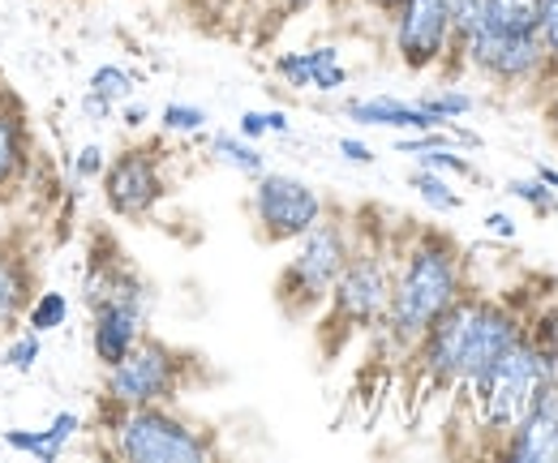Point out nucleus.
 I'll return each mask as SVG.
<instances>
[{
    "instance_id": "f257e3e1",
    "label": "nucleus",
    "mask_w": 558,
    "mask_h": 463,
    "mask_svg": "<svg viewBox=\"0 0 558 463\" xmlns=\"http://www.w3.org/2000/svg\"><path fill=\"white\" fill-rule=\"evenodd\" d=\"M469 249L447 232L442 223H421L400 215L396 228V279H391V301L387 314L374 331L365 334L369 361L383 365L387 378L404 365L429 322L469 288Z\"/></svg>"
},
{
    "instance_id": "f03ea898",
    "label": "nucleus",
    "mask_w": 558,
    "mask_h": 463,
    "mask_svg": "<svg viewBox=\"0 0 558 463\" xmlns=\"http://www.w3.org/2000/svg\"><path fill=\"white\" fill-rule=\"evenodd\" d=\"M396 228H400V215L391 206L383 202L352 206L349 263L340 270L327 305L310 322L314 356L323 369H336L383 322L391 301V279H396Z\"/></svg>"
},
{
    "instance_id": "7ed1b4c3",
    "label": "nucleus",
    "mask_w": 558,
    "mask_h": 463,
    "mask_svg": "<svg viewBox=\"0 0 558 463\" xmlns=\"http://www.w3.org/2000/svg\"><path fill=\"white\" fill-rule=\"evenodd\" d=\"M90 434L99 455L121 463H215L223 460L219 429L181 403H108L95 399Z\"/></svg>"
},
{
    "instance_id": "20e7f679",
    "label": "nucleus",
    "mask_w": 558,
    "mask_h": 463,
    "mask_svg": "<svg viewBox=\"0 0 558 463\" xmlns=\"http://www.w3.org/2000/svg\"><path fill=\"white\" fill-rule=\"evenodd\" d=\"M352 249V206L344 202H327L323 219L292 241V254L283 258L271 283V301L276 314L288 327H310L318 318V309L327 305L340 270L349 263Z\"/></svg>"
},
{
    "instance_id": "39448f33",
    "label": "nucleus",
    "mask_w": 558,
    "mask_h": 463,
    "mask_svg": "<svg viewBox=\"0 0 558 463\" xmlns=\"http://www.w3.org/2000/svg\"><path fill=\"white\" fill-rule=\"evenodd\" d=\"M223 374L210 365L198 348L159 339V334H142L138 348L117 361L112 369H104L99 395L108 403H185V395L219 387Z\"/></svg>"
},
{
    "instance_id": "423d86ee",
    "label": "nucleus",
    "mask_w": 558,
    "mask_h": 463,
    "mask_svg": "<svg viewBox=\"0 0 558 463\" xmlns=\"http://www.w3.org/2000/svg\"><path fill=\"white\" fill-rule=\"evenodd\" d=\"M168 163H172V150L163 137H142L108 155V168L99 176L108 215L121 223H146L172 194Z\"/></svg>"
},
{
    "instance_id": "0eeeda50",
    "label": "nucleus",
    "mask_w": 558,
    "mask_h": 463,
    "mask_svg": "<svg viewBox=\"0 0 558 463\" xmlns=\"http://www.w3.org/2000/svg\"><path fill=\"white\" fill-rule=\"evenodd\" d=\"M327 202L310 181H301V176H292V172H258L254 176V190H250V219H254V236L263 241V245H292L296 236H305L318 219H323V210H327Z\"/></svg>"
},
{
    "instance_id": "6e6552de",
    "label": "nucleus",
    "mask_w": 558,
    "mask_h": 463,
    "mask_svg": "<svg viewBox=\"0 0 558 463\" xmlns=\"http://www.w3.org/2000/svg\"><path fill=\"white\" fill-rule=\"evenodd\" d=\"M391 52L409 73H438L451 57V0H396L383 17Z\"/></svg>"
},
{
    "instance_id": "1a4fd4ad",
    "label": "nucleus",
    "mask_w": 558,
    "mask_h": 463,
    "mask_svg": "<svg viewBox=\"0 0 558 463\" xmlns=\"http://www.w3.org/2000/svg\"><path fill=\"white\" fill-rule=\"evenodd\" d=\"M464 73L482 77L494 90L533 95L546 73V48L537 35H507V31H477L464 48Z\"/></svg>"
},
{
    "instance_id": "9d476101",
    "label": "nucleus",
    "mask_w": 558,
    "mask_h": 463,
    "mask_svg": "<svg viewBox=\"0 0 558 463\" xmlns=\"http://www.w3.org/2000/svg\"><path fill=\"white\" fill-rule=\"evenodd\" d=\"M82 301L86 309L121 301V305H138L155 314V283L142 275L134 258L125 254V245L112 232H90V254L82 270Z\"/></svg>"
},
{
    "instance_id": "9b49d317",
    "label": "nucleus",
    "mask_w": 558,
    "mask_h": 463,
    "mask_svg": "<svg viewBox=\"0 0 558 463\" xmlns=\"http://www.w3.org/2000/svg\"><path fill=\"white\" fill-rule=\"evenodd\" d=\"M489 460L507 463H558V374L546 378L507 438L489 451Z\"/></svg>"
},
{
    "instance_id": "f8f14e48",
    "label": "nucleus",
    "mask_w": 558,
    "mask_h": 463,
    "mask_svg": "<svg viewBox=\"0 0 558 463\" xmlns=\"http://www.w3.org/2000/svg\"><path fill=\"white\" fill-rule=\"evenodd\" d=\"M31 163H35L31 112L22 95L9 86V77L0 73V206H9L22 194V185L31 181Z\"/></svg>"
},
{
    "instance_id": "ddd939ff",
    "label": "nucleus",
    "mask_w": 558,
    "mask_h": 463,
    "mask_svg": "<svg viewBox=\"0 0 558 463\" xmlns=\"http://www.w3.org/2000/svg\"><path fill=\"white\" fill-rule=\"evenodd\" d=\"M39 288H44L39 258H35V245L26 241V232H17V228L0 232V339L17 331L26 305Z\"/></svg>"
},
{
    "instance_id": "4468645a",
    "label": "nucleus",
    "mask_w": 558,
    "mask_h": 463,
    "mask_svg": "<svg viewBox=\"0 0 558 463\" xmlns=\"http://www.w3.org/2000/svg\"><path fill=\"white\" fill-rule=\"evenodd\" d=\"M150 331V309L138 305H121V301H108V305H95L90 309V356L99 369H112L117 361H125L138 339Z\"/></svg>"
},
{
    "instance_id": "2eb2a0df",
    "label": "nucleus",
    "mask_w": 558,
    "mask_h": 463,
    "mask_svg": "<svg viewBox=\"0 0 558 463\" xmlns=\"http://www.w3.org/2000/svg\"><path fill=\"white\" fill-rule=\"evenodd\" d=\"M82 434H86L82 412L61 407V412H52V421H44V425H31V429H17V425H13V429H0V447H4V451H17V455H26V460H35V463H57Z\"/></svg>"
},
{
    "instance_id": "dca6fc26",
    "label": "nucleus",
    "mask_w": 558,
    "mask_h": 463,
    "mask_svg": "<svg viewBox=\"0 0 558 463\" xmlns=\"http://www.w3.org/2000/svg\"><path fill=\"white\" fill-rule=\"evenodd\" d=\"M340 112L361 130H391V133H425L442 130L438 117H429L417 99H396V95H361L344 99Z\"/></svg>"
},
{
    "instance_id": "f3484780",
    "label": "nucleus",
    "mask_w": 558,
    "mask_h": 463,
    "mask_svg": "<svg viewBox=\"0 0 558 463\" xmlns=\"http://www.w3.org/2000/svg\"><path fill=\"white\" fill-rule=\"evenodd\" d=\"M314 9H336V0H245V22H250V44L267 48L279 31Z\"/></svg>"
},
{
    "instance_id": "a211bd4d",
    "label": "nucleus",
    "mask_w": 558,
    "mask_h": 463,
    "mask_svg": "<svg viewBox=\"0 0 558 463\" xmlns=\"http://www.w3.org/2000/svg\"><path fill=\"white\" fill-rule=\"evenodd\" d=\"M537 39H542V48H546V73H542L533 99L542 103V112L555 121V130H558V0H542Z\"/></svg>"
},
{
    "instance_id": "6ab92c4d",
    "label": "nucleus",
    "mask_w": 558,
    "mask_h": 463,
    "mask_svg": "<svg viewBox=\"0 0 558 463\" xmlns=\"http://www.w3.org/2000/svg\"><path fill=\"white\" fill-rule=\"evenodd\" d=\"M210 159L232 168L236 176H250V181L258 172H267V155L258 150V142H250L241 133H210Z\"/></svg>"
},
{
    "instance_id": "aec40b11",
    "label": "nucleus",
    "mask_w": 558,
    "mask_h": 463,
    "mask_svg": "<svg viewBox=\"0 0 558 463\" xmlns=\"http://www.w3.org/2000/svg\"><path fill=\"white\" fill-rule=\"evenodd\" d=\"M413 159H417V168H429V172H438V176H447V181H464V185L482 181V168H477V163L469 159V150L456 146V142L421 146V150H413Z\"/></svg>"
},
{
    "instance_id": "412c9836",
    "label": "nucleus",
    "mask_w": 558,
    "mask_h": 463,
    "mask_svg": "<svg viewBox=\"0 0 558 463\" xmlns=\"http://www.w3.org/2000/svg\"><path fill=\"white\" fill-rule=\"evenodd\" d=\"M73 314V301L61 292V288H39L22 314V327L35 334H57Z\"/></svg>"
},
{
    "instance_id": "4be33fe9",
    "label": "nucleus",
    "mask_w": 558,
    "mask_h": 463,
    "mask_svg": "<svg viewBox=\"0 0 558 463\" xmlns=\"http://www.w3.org/2000/svg\"><path fill=\"white\" fill-rule=\"evenodd\" d=\"M86 90H90L95 99H104V103L121 108L125 99H134V95H138V73H134V69H125V65H117V61H104V65L90 69Z\"/></svg>"
},
{
    "instance_id": "5701e85b",
    "label": "nucleus",
    "mask_w": 558,
    "mask_h": 463,
    "mask_svg": "<svg viewBox=\"0 0 558 463\" xmlns=\"http://www.w3.org/2000/svg\"><path fill=\"white\" fill-rule=\"evenodd\" d=\"M409 190H413L434 215H460V210H464V194H460L447 176H438V172H429V168H413V172H409Z\"/></svg>"
},
{
    "instance_id": "b1692460",
    "label": "nucleus",
    "mask_w": 558,
    "mask_h": 463,
    "mask_svg": "<svg viewBox=\"0 0 558 463\" xmlns=\"http://www.w3.org/2000/svg\"><path fill=\"white\" fill-rule=\"evenodd\" d=\"M542 0H486V26L507 35H537Z\"/></svg>"
},
{
    "instance_id": "393cba45",
    "label": "nucleus",
    "mask_w": 558,
    "mask_h": 463,
    "mask_svg": "<svg viewBox=\"0 0 558 463\" xmlns=\"http://www.w3.org/2000/svg\"><path fill=\"white\" fill-rule=\"evenodd\" d=\"M39 361H44V334L22 327V331H9L0 339V369H9V374H31Z\"/></svg>"
},
{
    "instance_id": "a878e982",
    "label": "nucleus",
    "mask_w": 558,
    "mask_h": 463,
    "mask_svg": "<svg viewBox=\"0 0 558 463\" xmlns=\"http://www.w3.org/2000/svg\"><path fill=\"white\" fill-rule=\"evenodd\" d=\"M417 103L425 108V112H429V117H438L442 125H451V121H464V117L477 108V99H473L469 90H460V82H442L438 90H425Z\"/></svg>"
},
{
    "instance_id": "bb28decb",
    "label": "nucleus",
    "mask_w": 558,
    "mask_h": 463,
    "mask_svg": "<svg viewBox=\"0 0 558 463\" xmlns=\"http://www.w3.org/2000/svg\"><path fill=\"white\" fill-rule=\"evenodd\" d=\"M314 52V82H310V90H318V95H336V90H344L349 86V65H344V57H340V48L336 44H318V48H310Z\"/></svg>"
},
{
    "instance_id": "cd10ccee",
    "label": "nucleus",
    "mask_w": 558,
    "mask_h": 463,
    "mask_svg": "<svg viewBox=\"0 0 558 463\" xmlns=\"http://www.w3.org/2000/svg\"><path fill=\"white\" fill-rule=\"evenodd\" d=\"M507 194L515 202H524L537 219H558V194L542 176H511L507 181Z\"/></svg>"
},
{
    "instance_id": "c85d7f7f",
    "label": "nucleus",
    "mask_w": 558,
    "mask_h": 463,
    "mask_svg": "<svg viewBox=\"0 0 558 463\" xmlns=\"http://www.w3.org/2000/svg\"><path fill=\"white\" fill-rule=\"evenodd\" d=\"M207 125H210V112L207 108H198V103H181V99H172V103L159 108V130L168 133V137L207 133Z\"/></svg>"
},
{
    "instance_id": "c756f323",
    "label": "nucleus",
    "mask_w": 558,
    "mask_h": 463,
    "mask_svg": "<svg viewBox=\"0 0 558 463\" xmlns=\"http://www.w3.org/2000/svg\"><path fill=\"white\" fill-rule=\"evenodd\" d=\"M236 133L241 137H250V142H263V137H288L292 133V121H288V112H279V108H250V112H241V121H236Z\"/></svg>"
},
{
    "instance_id": "7c9ffc66",
    "label": "nucleus",
    "mask_w": 558,
    "mask_h": 463,
    "mask_svg": "<svg viewBox=\"0 0 558 463\" xmlns=\"http://www.w3.org/2000/svg\"><path fill=\"white\" fill-rule=\"evenodd\" d=\"M271 73H276L288 90H310V82H314V52H310V48H301V52H279L276 61H271Z\"/></svg>"
},
{
    "instance_id": "2f4dec72",
    "label": "nucleus",
    "mask_w": 558,
    "mask_h": 463,
    "mask_svg": "<svg viewBox=\"0 0 558 463\" xmlns=\"http://www.w3.org/2000/svg\"><path fill=\"white\" fill-rule=\"evenodd\" d=\"M104 168H108V150H104L99 142H82V146L73 150L70 181H77V185H90V181H99V176H104Z\"/></svg>"
},
{
    "instance_id": "473e14b6",
    "label": "nucleus",
    "mask_w": 558,
    "mask_h": 463,
    "mask_svg": "<svg viewBox=\"0 0 558 463\" xmlns=\"http://www.w3.org/2000/svg\"><path fill=\"white\" fill-rule=\"evenodd\" d=\"M336 150H340L344 163H356V168H374V163H378V150H374L369 142H361V137H340Z\"/></svg>"
},
{
    "instance_id": "72a5a7b5",
    "label": "nucleus",
    "mask_w": 558,
    "mask_h": 463,
    "mask_svg": "<svg viewBox=\"0 0 558 463\" xmlns=\"http://www.w3.org/2000/svg\"><path fill=\"white\" fill-rule=\"evenodd\" d=\"M486 232L498 236V241H515V236H520V223H515V215H507V210H489Z\"/></svg>"
},
{
    "instance_id": "f704fd0d",
    "label": "nucleus",
    "mask_w": 558,
    "mask_h": 463,
    "mask_svg": "<svg viewBox=\"0 0 558 463\" xmlns=\"http://www.w3.org/2000/svg\"><path fill=\"white\" fill-rule=\"evenodd\" d=\"M117 112H121V125H125L130 133H138L142 125L150 121V108H146V103H138V99H125Z\"/></svg>"
},
{
    "instance_id": "c9c22d12",
    "label": "nucleus",
    "mask_w": 558,
    "mask_h": 463,
    "mask_svg": "<svg viewBox=\"0 0 558 463\" xmlns=\"http://www.w3.org/2000/svg\"><path fill=\"white\" fill-rule=\"evenodd\" d=\"M391 4H396V0H336V9H361V13L378 17V22L391 13Z\"/></svg>"
},
{
    "instance_id": "e433bc0d",
    "label": "nucleus",
    "mask_w": 558,
    "mask_h": 463,
    "mask_svg": "<svg viewBox=\"0 0 558 463\" xmlns=\"http://www.w3.org/2000/svg\"><path fill=\"white\" fill-rule=\"evenodd\" d=\"M82 112H86L90 121H99V125H104V121H112V112H117V108H112V103H104V99H95L90 90H82Z\"/></svg>"
},
{
    "instance_id": "4c0bfd02",
    "label": "nucleus",
    "mask_w": 558,
    "mask_h": 463,
    "mask_svg": "<svg viewBox=\"0 0 558 463\" xmlns=\"http://www.w3.org/2000/svg\"><path fill=\"white\" fill-rule=\"evenodd\" d=\"M533 176H542V181H546V185L558 194V168H550V163H537V168H533Z\"/></svg>"
},
{
    "instance_id": "58836bf2",
    "label": "nucleus",
    "mask_w": 558,
    "mask_h": 463,
    "mask_svg": "<svg viewBox=\"0 0 558 463\" xmlns=\"http://www.w3.org/2000/svg\"><path fill=\"white\" fill-rule=\"evenodd\" d=\"M555 137H558V130H555Z\"/></svg>"
}]
</instances>
